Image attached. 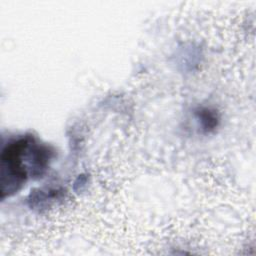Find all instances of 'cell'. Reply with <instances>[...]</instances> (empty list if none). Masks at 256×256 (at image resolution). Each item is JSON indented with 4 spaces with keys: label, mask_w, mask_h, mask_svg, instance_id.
Wrapping results in <instances>:
<instances>
[{
    "label": "cell",
    "mask_w": 256,
    "mask_h": 256,
    "mask_svg": "<svg viewBox=\"0 0 256 256\" xmlns=\"http://www.w3.org/2000/svg\"><path fill=\"white\" fill-rule=\"evenodd\" d=\"M51 157V151L32 136L9 141L1 154L2 197L16 193L28 177H40L49 166Z\"/></svg>",
    "instance_id": "obj_1"
},
{
    "label": "cell",
    "mask_w": 256,
    "mask_h": 256,
    "mask_svg": "<svg viewBox=\"0 0 256 256\" xmlns=\"http://www.w3.org/2000/svg\"><path fill=\"white\" fill-rule=\"evenodd\" d=\"M199 120L201 121L202 127L204 129H213L217 124V118L216 115L211 112L209 109H203L199 113Z\"/></svg>",
    "instance_id": "obj_2"
}]
</instances>
